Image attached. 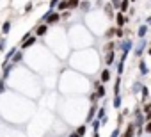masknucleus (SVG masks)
I'll list each match as a JSON object with an SVG mask.
<instances>
[{
	"instance_id": "obj_1",
	"label": "nucleus",
	"mask_w": 151,
	"mask_h": 137,
	"mask_svg": "<svg viewBox=\"0 0 151 137\" xmlns=\"http://www.w3.org/2000/svg\"><path fill=\"white\" fill-rule=\"evenodd\" d=\"M59 20H60V14H59V13H53L52 9H50V11H48V13H46V14L43 16V22H45L46 25H52V23H57Z\"/></svg>"
},
{
	"instance_id": "obj_2",
	"label": "nucleus",
	"mask_w": 151,
	"mask_h": 137,
	"mask_svg": "<svg viewBox=\"0 0 151 137\" xmlns=\"http://www.w3.org/2000/svg\"><path fill=\"white\" fill-rule=\"evenodd\" d=\"M116 22H117V25H119V27H123V25L128 22V18L124 16V13H117V14H116Z\"/></svg>"
},
{
	"instance_id": "obj_3",
	"label": "nucleus",
	"mask_w": 151,
	"mask_h": 137,
	"mask_svg": "<svg viewBox=\"0 0 151 137\" xmlns=\"http://www.w3.org/2000/svg\"><path fill=\"white\" fill-rule=\"evenodd\" d=\"M128 7H130V0H119L117 9H119L121 13H126V11H128Z\"/></svg>"
},
{
	"instance_id": "obj_4",
	"label": "nucleus",
	"mask_w": 151,
	"mask_h": 137,
	"mask_svg": "<svg viewBox=\"0 0 151 137\" xmlns=\"http://www.w3.org/2000/svg\"><path fill=\"white\" fill-rule=\"evenodd\" d=\"M96 110H98L96 103H94V105H91V109H89V114H87V123H91V121L94 119V114H96Z\"/></svg>"
},
{
	"instance_id": "obj_5",
	"label": "nucleus",
	"mask_w": 151,
	"mask_h": 137,
	"mask_svg": "<svg viewBox=\"0 0 151 137\" xmlns=\"http://www.w3.org/2000/svg\"><path fill=\"white\" fill-rule=\"evenodd\" d=\"M46 30H48V25H46V23H43V25H39V27L36 29V34H37V36H45V34H46Z\"/></svg>"
},
{
	"instance_id": "obj_6",
	"label": "nucleus",
	"mask_w": 151,
	"mask_h": 137,
	"mask_svg": "<svg viewBox=\"0 0 151 137\" xmlns=\"http://www.w3.org/2000/svg\"><path fill=\"white\" fill-rule=\"evenodd\" d=\"M34 43H36V39H34V37H32V36H30V37H27V39H25V43H23V41H22V48H23V50H25V48H29V46H32V45H34Z\"/></svg>"
},
{
	"instance_id": "obj_7",
	"label": "nucleus",
	"mask_w": 151,
	"mask_h": 137,
	"mask_svg": "<svg viewBox=\"0 0 151 137\" xmlns=\"http://www.w3.org/2000/svg\"><path fill=\"white\" fill-rule=\"evenodd\" d=\"M105 62L110 66V64H114V50H110L107 55H105Z\"/></svg>"
},
{
	"instance_id": "obj_8",
	"label": "nucleus",
	"mask_w": 151,
	"mask_h": 137,
	"mask_svg": "<svg viewBox=\"0 0 151 137\" xmlns=\"http://www.w3.org/2000/svg\"><path fill=\"white\" fill-rule=\"evenodd\" d=\"M80 7V0H68V9H75Z\"/></svg>"
},
{
	"instance_id": "obj_9",
	"label": "nucleus",
	"mask_w": 151,
	"mask_h": 137,
	"mask_svg": "<svg viewBox=\"0 0 151 137\" xmlns=\"http://www.w3.org/2000/svg\"><path fill=\"white\" fill-rule=\"evenodd\" d=\"M59 11H64V9H68V0H59V4L55 6Z\"/></svg>"
},
{
	"instance_id": "obj_10",
	"label": "nucleus",
	"mask_w": 151,
	"mask_h": 137,
	"mask_svg": "<svg viewBox=\"0 0 151 137\" xmlns=\"http://www.w3.org/2000/svg\"><path fill=\"white\" fill-rule=\"evenodd\" d=\"M9 30H11V22H4V25H2V34L6 36V34H9Z\"/></svg>"
},
{
	"instance_id": "obj_11",
	"label": "nucleus",
	"mask_w": 151,
	"mask_h": 137,
	"mask_svg": "<svg viewBox=\"0 0 151 137\" xmlns=\"http://www.w3.org/2000/svg\"><path fill=\"white\" fill-rule=\"evenodd\" d=\"M139 68H140V73H142V75H147V66H146V61H140V62H139Z\"/></svg>"
},
{
	"instance_id": "obj_12",
	"label": "nucleus",
	"mask_w": 151,
	"mask_h": 137,
	"mask_svg": "<svg viewBox=\"0 0 151 137\" xmlns=\"http://www.w3.org/2000/svg\"><path fill=\"white\" fill-rule=\"evenodd\" d=\"M109 80H110V71H109V70H105V71L101 73V82L105 84V82H109Z\"/></svg>"
},
{
	"instance_id": "obj_13",
	"label": "nucleus",
	"mask_w": 151,
	"mask_h": 137,
	"mask_svg": "<svg viewBox=\"0 0 151 137\" xmlns=\"http://www.w3.org/2000/svg\"><path fill=\"white\" fill-rule=\"evenodd\" d=\"M96 96H105V87L96 84Z\"/></svg>"
},
{
	"instance_id": "obj_14",
	"label": "nucleus",
	"mask_w": 151,
	"mask_h": 137,
	"mask_svg": "<svg viewBox=\"0 0 151 137\" xmlns=\"http://www.w3.org/2000/svg\"><path fill=\"white\" fill-rule=\"evenodd\" d=\"M139 93H142V100H147V96H149V89H147L146 86H142Z\"/></svg>"
},
{
	"instance_id": "obj_15",
	"label": "nucleus",
	"mask_w": 151,
	"mask_h": 137,
	"mask_svg": "<svg viewBox=\"0 0 151 137\" xmlns=\"http://www.w3.org/2000/svg\"><path fill=\"white\" fill-rule=\"evenodd\" d=\"M133 132H135V125H130L126 133H124V137H133Z\"/></svg>"
},
{
	"instance_id": "obj_16",
	"label": "nucleus",
	"mask_w": 151,
	"mask_h": 137,
	"mask_svg": "<svg viewBox=\"0 0 151 137\" xmlns=\"http://www.w3.org/2000/svg\"><path fill=\"white\" fill-rule=\"evenodd\" d=\"M146 32H147V25H140V29H139V37H144Z\"/></svg>"
},
{
	"instance_id": "obj_17",
	"label": "nucleus",
	"mask_w": 151,
	"mask_h": 137,
	"mask_svg": "<svg viewBox=\"0 0 151 137\" xmlns=\"http://www.w3.org/2000/svg\"><path fill=\"white\" fill-rule=\"evenodd\" d=\"M119 87H121V77L116 79V86H114V93L116 94H119Z\"/></svg>"
},
{
	"instance_id": "obj_18",
	"label": "nucleus",
	"mask_w": 151,
	"mask_h": 137,
	"mask_svg": "<svg viewBox=\"0 0 151 137\" xmlns=\"http://www.w3.org/2000/svg\"><path fill=\"white\" fill-rule=\"evenodd\" d=\"M114 107H121V94H116V98H114Z\"/></svg>"
},
{
	"instance_id": "obj_19",
	"label": "nucleus",
	"mask_w": 151,
	"mask_h": 137,
	"mask_svg": "<svg viewBox=\"0 0 151 137\" xmlns=\"http://www.w3.org/2000/svg\"><path fill=\"white\" fill-rule=\"evenodd\" d=\"M16 53V48H11L9 52H7V55H6V61H11V57Z\"/></svg>"
},
{
	"instance_id": "obj_20",
	"label": "nucleus",
	"mask_w": 151,
	"mask_h": 137,
	"mask_svg": "<svg viewBox=\"0 0 151 137\" xmlns=\"http://www.w3.org/2000/svg\"><path fill=\"white\" fill-rule=\"evenodd\" d=\"M11 59H13V62H20V61H22V53H20V52H16Z\"/></svg>"
},
{
	"instance_id": "obj_21",
	"label": "nucleus",
	"mask_w": 151,
	"mask_h": 137,
	"mask_svg": "<svg viewBox=\"0 0 151 137\" xmlns=\"http://www.w3.org/2000/svg\"><path fill=\"white\" fill-rule=\"evenodd\" d=\"M123 70H124V61L121 59L119 64H117V73H123Z\"/></svg>"
},
{
	"instance_id": "obj_22",
	"label": "nucleus",
	"mask_w": 151,
	"mask_h": 137,
	"mask_svg": "<svg viewBox=\"0 0 151 137\" xmlns=\"http://www.w3.org/2000/svg\"><path fill=\"white\" fill-rule=\"evenodd\" d=\"M77 133H78V135L82 137V135L86 133V125H82V126H78V128H77Z\"/></svg>"
},
{
	"instance_id": "obj_23",
	"label": "nucleus",
	"mask_w": 151,
	"mask_h": 137,
	"mask_svg": "<svg viewBox=\"0 0 151 137\" xmlns=\"http://www.w3.org/2000/svg\"><path fill=\"white\" fill-rule=\"evenodd\" d=\"M105 13L109 14V18H112V6L109 4V6H105Z\"/></svg>"
},
{
	"instance_id": "obj_24",
	"label": "nucleus",
	"mask_w": 151,
	"mask_h": 137,
	"mask_svg": "<svg viewBox=\"0 0 151 137\" xmlns=\"http://www.w3.org/2000/svg\"><path fill=\"white\" fill-rule=\"evenodd\" d=\"M140 87H142L140 84H133V89H132V91H133V94H137V93L140 91Z\"/></svg>"
},
{
	"instance_id": "obj_25",
	"label": "nucleus",
	"mask_w": 151,
	"mask_h": 137,
	"mask_svg": "<svg viewBox=\"0 0 151 137\" xmlns=\"http://www.w3.org/2000/svg\"><path fill=\"white\" fill-rule=\"evenodd\" d=\"M89 7H91V4L87 2V0H84V2H82V9H84V11H87Z\"/></svg>"
},
{
	"instance_id": "obj_26",
	"label": "nucleus",
	"mask_w": 151,
	"mask_h": 137,
	"mask_svg": "<svg viewBox=\"0 0 151 137\" xmlns=\"http://www.w3.org/2000/svg\"><path fill=\"white\" fill-rule=\"evenodd\" d=\"M91 123H93V130H94V132H96V130H98V128H100V121H94V119H93V121H91Z\"/></svg>"
},
{
	"instance_id": "obj_27",
	"label": "nucleus",
	"mask_w": 151,
	"mask_h": 137,
	"mask_svg": "<svg viewBox=\"0 0 151 137\" xmlns=\"http://www.w3.org/2000/svg\"><path fill=\"white\" fill-rule=\"evenodd\" d=\"M114 34H116L117 37H123V29H121V27H119V29H116V32H114Z\"/></svg>"
},
{
	"instance_id": "obj_28",
	"label": "nucleus",
	"mask_w": 151,
	"mask_h": 137,
	"mask_svg": "<svg viewBox=\"0 0 151 137\" xmlns=\"http://www.w3.org/2000/svg\"><path fill=\"white\" fill-rule=\"evenodd\" d=\"M114 32H116V29H109V30H107V37H112Z\"/></svg>"
},
{
	"instance_id": "obj_29",
	"label": "nucleus",
	"mask_w": 151,
	"mask_h": 137,
	"mask_svg": "<svg viewBox=\"0 0 151 137\" xmlns=\"http://www.w3.org/2000/svg\"><path fill=\"white\" fill-rule=\"evenodd\" d=\"M57 4H59V0H50V9H53Z\"/></svg>"
},
{
	"instance_id": "obj_30",
	"label": "nucleus",
	"mask_w": 151,
	"mask_h": 137,
	"mask_svg": "<svg viewBox=\"0 0 151 137\" xmlns=\"http://www.w3.org/2000/svg\"><path fill=\"white\" fill-rule=\"evenodd\" d=\"M144 132H146V133H151V125H149V123L144 126Z\"/></svg>"
},
{
	"instance_id": "obj_31",
	"label": "nucleus",
	"mask_w": 151,
	"mask_h": 137,
	"mask_svg": "<svg viewBox=\"0 0 151 137\" xmlns=\"http://www.w3.org/2000/svg\"><path fill=\"white\" fill-rule=\"evenodd\" d=\"M6 48V39H2V41H0V52H2Z\"/></svg>"
},
{
	"instance_id": "obj_32",
	"label": "nucleus",
	"mask_w": 151,
	"mask_h": 137,
	"mask_svg": "<svg viewBox=\"0 0 151 137\" xmlns=\"http://www.w3.org/2000/svg\"><path fill=\"white\" fill-rule=\"evenodd\" d=\"M89 98H91V102H96V98H98V96H96V93H91V96H89Z\"/></svg>"
},
{
	"instance_id": "obj_33",
	"label": "nucleus",
	"mask_w": 151,
	"mask_h": 137,
	"mask_svg": "<svg viewBox=\"0 0 151 137\" xmlns=\"http://www.w3.org/2000/svg\"><path fill=\"white\" fill-rule=\"evenodd\" d=\"M144 112H146V114L149 112V103H144Z\"/></svg>"
},
{
	"instance_id": "obj_34",
	"label": "nucleus",
	"mask_w": 151,
	"mask_h": 137,
	"mask_svg": "<svg viewBox=\"0 0 151 137\" xmlns=\"http://www.w3.org/2000/svg\"><path fill=\"white\" fill-rule=\"evenodd\" d=\"M117 135H119V128H116V130L112 132V137H117Z\"/></svg>"
},
{
	"instance_id": "obj_35",
	"label": "nucleus",
	"mask_w": 151,
	"mask_h": 137,
	"mask_svg": "<svg viewBox=\"0 0 151 137\" xmlns=\"http://www.w3.org/2000/svg\"><path fill=\"white\" fill-rule=\"evenodd\" d=\"M69 137H80V135H78V133H77V132H73V133H71V135H69Z\"/></svg>"
},
{
	"instance_id": "obj_36",
	"label": "nucleus",
	"mask_w": 151,
	"mask_h": 137,
	"mask_svg": "<svg viewBox=\"0 0 151 137\" xmlns=\"http://www.w3.org/2000/svg\"><path fill=\"white\" fill-rule=\"evenodd\" d=\"M93 137H100V135H98V132H94V135H93Z\"/></svg>"
},
{
	"instance_id": "obj_37",
	"label": "nucleus",
	"mask_w": 151,
	"mask_h": 137,
	"mask_svg": "<svg viewBox=\"0 0 151 137\" xmlns=\"http://www.w3.org/2000/svg\"><path fill=\"white\" fill-rule=\"evenodd\" d=\"M130 2H135V0H130Z\"/></svg>"
}]
</instances>
